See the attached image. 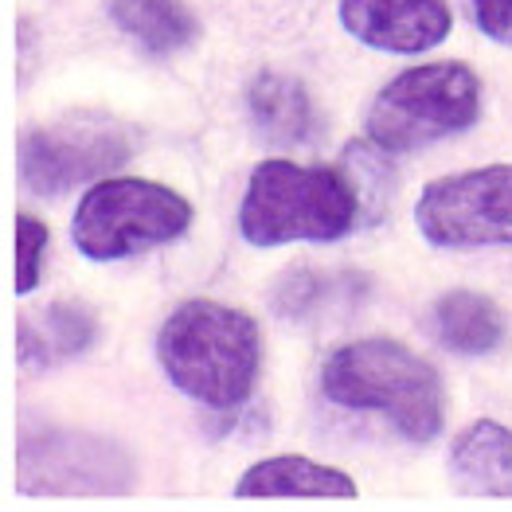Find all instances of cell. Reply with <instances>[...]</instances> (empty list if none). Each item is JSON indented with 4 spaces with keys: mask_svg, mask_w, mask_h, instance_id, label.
Returning <instances> with one entry per match:
<instances>
[{
    "mask_svg": "<svg viewBox=\"0 0 512 512\" xmlns=\"http://www.w3.org/2000/svg\"><path fill=\"white\" fill-rule=\"evenodd\" d=\"M94 313L83 305H47L20 321V360L24 368H47L51 360L79 356L94 344Z\"/></svg>",
    "mask_w": 512,
    "mask_h": 512,
    "instance_id": "5bb4252c",
    "label": "cell"
},
{
    "mask_svg": "<svg viewBox=\"0 0 512 512\" xmlns=\"http://www.w3.org/2000/svg\"><path fill=\"white\" fill-rule=\"evenodd\" d=\"M47 227L36 215H20L16 219V290L28 298L40 286L43 255H47Z\"/></svg>",
    "mask_w": 512,
    "mask_h": 512,
    "instance_id": "2e32d148",
    "label": "cell"
},
{
    "mask_svg": "<svg viewBox=\"0 0 512 512\" xmlns=\"http://www.w3.org/2000/svg\"><path fill=\"white\" fill-rule=\"evenodd\" d=\"M247 106H251L255 126L270 141L286 145V149H305V145H313L321 137L317 102L301 86V79L278 75V71H262L251 83V90H247Z\"/></svg>",
    "mask_w": 512,
    "mask_h": 512,
    "instance_id": "9c48e42d",
    "label": "cell"
},
{
    "mask_svg": "<svg viewBox=\"0 0 512 512\" xmlns=\"http://www.w3.org/2000/svg\"><path fill=\"white\" fill-rule=\"evenodd\" d=\"M387 149H380L376 141L372 145H352L348 149V176L360 192V204L368 208V219H380L387 208V192L376 188V184H387L391 188V165L384 161Z\"/></svg>",
    "mask_w": 512,
    "mask_h": 512,
    "instance_id": "9a60e30c",
    "label": "cell"
},
{
    "mask_svg": "<svg viewBox=\"0 0 512 512\" xmlns=\"http://www.w3.org/2000/svg\"><path fill=\"white\" fill-rule=\"evenodd\" d=\"M473 20L489 40L512 47V0H473Z\"/></svg>",
    "mask_w": 512,
    "mask_h": 512,
    "instance_id": "e0dca14e",
    "label": "cell"
},
{
    "mask_svg": "<svg viewBox=\"0 0 512 512\" xmlns=\"http://www.w3.org/2000/svg\"><path fill=\"white\" fill-rule=\"evenodd\" d=\"M157 360L176 391L204 407L231 411L255 391L262 333L251 313L212 298H192L161 325Z\"/></svg>",
    "mask_w": 512,
    "mask_h": 512,
    "instance_id": "6da1fadb",
    "label": "cell"
},
{
    "mask_svg": "<svg viewBox=\"0 0 512 512\" xmlns=\"http://www.w3.org/2000/svg\"><path fill=\"white\" fill-rule=\"evenodd\" d=\"M438 341L462 356H489L505 344V313L489 294L477 290H450L434 305Z\"/></svg>",
    "mask_w": 512,
    "mask_h": 512,
    "instance_id": "7c38bea8",
    "label": "cell"
},
{
    "mask_svg": "<svg viewBox=\"0 0 512 512\" xmlns=\"http://www.w3.org/2000/svg\"><path fill=\"white\" fill-rule=\"evenodd\" d=\"M481 118V83L466 63H423L376 94L368 110V137L387 149H423L430 141L454 137Z\"/></svg>",
    "mask_w": 512,
    "mask_h": 512,
    "instance_id": "5b68a950",
    "label": "cell"
},
{
    "mask_svg": "<svg viewBox=\"0 0 512 512\" xmlns=\"http://www.w3.org/2000/svg\"><path fill=\"white\" fill-rule=\"evenodd\" d=\"M133 157L126 126L106 118H79L43 126L20 141V172L36 196H63L94 176H110Z\"/></svg>",
    "mask_w": 512,
    "mask_h": 512,
    "instance_id": "52a82bcc",
    "label": "cell"
},
{
    "mask_svg": "<svg viewBox=\"0 0 512 512\" xmlns=\"http://www.w3.org/2000/svg\"><path fill=\"white\" fill-rule=\"evenodd\" d=\"M450 473L470 493H497L512 497V430L477 419L450 446Z\"/></svg>",
    "mask_w": 512,
    "mask_h": 512,
    "instance_id": "30bf717a",
    "label": "cell"
},
{
    "mask_svg": "<svg viewBox=\"0 0 512 512\" xmlns=\"http://www.w3.org/2000/svg\"><path fill=\"white\" fill-rule=\"evenodd\" d=\"M360 192L348 169L262 161L247 180L239 208V231L255 247L282 243H333L344 239L360 219Z\"/></svg>",
    "mask_w": 512,
    "mask_h": 512,
    "instance_id": "7a4b0ae2",
    "label": "cell"
},
{
    "mask_svg": "<svg viewBox=\"0 0 512 512\" xmlns=\"http://www.w3.org/2000/svg\"><path fill=\"white\" fill-rule=\"evenodd\" d=\"M333 403L352 411H380L411 442H434L446 423L442 376L399 341L372 337L337 348L321 372Z\"/></svg>",
    "mask_w": 512,
    "mask_h": 512,
    "instance_id": "3957f363",
    "label": "cell"
},
{
    "mask_svg": "<svg viewBox=\"0 0 512 512\" xmlns=\"http://www.w3.org/2000/svg\"><path fill=\"white\" fill-rule=\"evenodd\" d=\"M235 493L239 497H356V481L301 454H282L251 466L239 477Z\"/></svg>",
    "mask_w": 512,
    "mask_h": 512,
    "instance_id": "8fae6325",
    "label": "cell"
},
{
    "mask_svg": "<svg viewBox=\"0 0 512 512\" xmlns=\"http://www.w3.org/2000/svg\"><path fill=\"white\" fill-rule=\"evenodd\" d=\"M110 20L149 55H172L200 40V20L184 0H110Z\"/></svg>",
    "mask_w": 512,
    "mask_h": 512,
    "instance_id": "4fadbf2b",
    "label": "cell"
},
{
    "mask_svg": "<svg viewBox=\"0 0 512 512\" xmlns=\"http://www.w3.org/2000/svg\"><path fill=\"white\" fill-rule=\"evenodd\" d=\"M344 32L387 55L430 51L450 36V4L446 0H341L337 4Z\"/></svg>",
    "mask_w": 512,
    "mask_h": 512,
    "instance_id": "ba28073f",
    "label": "cell"
},
{
    "mask_svg": "<svg viewBox=\"0 0 512 512\" xmlns=\"http://www.w3.org/2000/svg\"><path fill=\"white\" fill-rule=\"evenodd\" d=\"M192 223V204L165 184L137 176H102L86 188L71 219V239L86 258L145 255L184 235Z\"/></svg>",
    "mask_w": 512,
    "mask_h": 512,
    "instance_id": "277c9868",
    "label": "cell"
},
{
    "mask_svg": "<svg viewBox=\"0 0 512 512\" xmlns=\"http://www.w3.org/2000/svg\"><path fill=\"white\" fill-rule=\"evenodd\" d=\"M415 223L434 247L512 243V165H485L427 184Z\"/></svg>",
    "mask_w": 512,
    "mask_h": 512,
    "instance_id": "8992f818",
    "label": "cell"
}]
</instances>
